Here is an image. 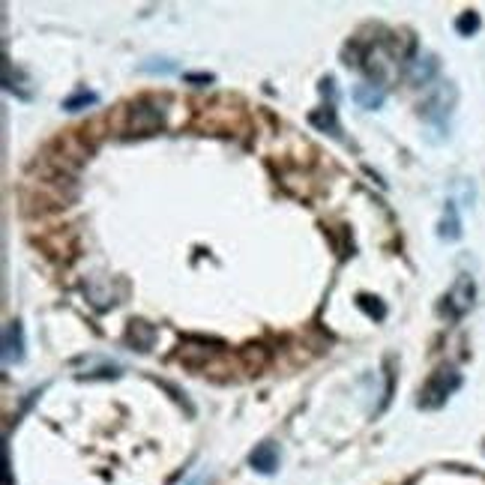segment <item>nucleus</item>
Instances as JSON below:
<instances>
[{
	"label": "nucleus",
	"mask_w": 485,
	"mask_h": 485,
	"mask_svg": "<svg viewBox=\"0 0 485 485\" xmlns=\"http://www.w3.org/2000/svg\"><path fill=\"white\" fill-rule=\"evenodd\" d=\"M462 386V374H458L455 369H437L435 374L425 381V386H423V393H420V408H425V411H437V408H443L447 404V398L455 393V389Z\"/></svg>",
	"instance_id": "obj_1"
},
{
	"label": "nucleus",
	"mask_w": 485,
	"mask_h": 485,
	"mask_svg": "<svg viewBox=\"0 0 485 485\" xmlns=\"http://www.w3.org/2000/svg\"><path fill=\"white\" fill-rule=\"evenodd\" d=\"M452 105H455V87L452 84H440L435 93H431V99L423 105V120L435 132H447Z\"/></svg>",
	"instance_id": "obj_2"
},
{
	"label": "nucleus",
	"mask_w": 485,
	"mask_h": 485,
	"mask_svg": "<svg viewBox=\"0 0 485 485\" xmlns=\"http://www.w3.org/2000/svg\"><path fill=\"white\" fill-rule=\"evenodd\" d=\"M474 296H476V285L470 276H458L452 291L447 294V303H443V312H447L450 318H464L470 308H474Z\"/></svg>",
	"instance_id": "obj_3"
},
{
	"label": "nucleus",
	"mask_w": 485,
	"mask_h": 485,
	"mask_svg": "<svg viewBox=\"0 0 485 485\" xmlns=\"http://www.w3.org/2000/svg\"><path fill=\"white\" fill-rule=\"evenodd\" d=\"M21 359H24V327L21 320H9L4 330V362L16 366Z\"/></svg>",
	"instance_id": "obj_4"
},
{
	"label": "nucleus",
	"mask_w": 485,
	"mask_h": 485,
	"mask_svg": "<svg viewBox=\"0 0 485 485\" xmlns=\"http://www.w3.org/2000/svg\"><path fill=\"white\" fill-rule=\"evenodd\" d=\"M159 126H162V108H153L150 102L132 105V120H129V129L132 132L147 135V132H153Z\"/></svg>",
	"instance_id": "obj_5"
},
{
	"label": "nucleus",
	"mask_w": 485,
	"mask_h": 485,
	"mask_svg": "<svg viewBox=\"0 0 485 485\" xmlns=\"http://www.w3.org/2000/svg\"><path fill=\"white\" fill-rule=\"evenodd\" d=\"M249 464L258 470V474H273V470L279 467V450H276V443H258V447L252 450V455H249Z\"/></svg>",
	"instance_id": "obj_6"
},
{
	"label": "nucleus",
	"mask_w": 485,
	"mask_h": 485,
	"mask_svg": "<svg viewBox=\"0 0 485 485\" xmlns=\"http://www.w3.org/2000/svg\"><path fill=\"white\" fill-rule=\"evenodd\" d=\"M350 96H354V102H357L359 108H366V111H374V108H381V105H384L386 93H384V87H381V84H357Z\"/></svg>",
	"instance_id": "obj_7"
},
{
	"label": "nucleus",
	"mask_w": 485,
	"mask_h": 485,
	"mask_svg": "<svg viewBox=\"0 0 485 485\" xmlns=\"http://www.w3.org/2000/svg\"><path fill=\"white\" fill-rule=\"evenodd\" d=\"M126 342L132 347H138V350H150L153 342H156V330L147 320H132L129 330H126Z\"/></svg>",
	"instance_id": "obj_8"
},
{
	"label": "nucleus",
	"mask_w": 485,
	"mask_h": 485,
	"mask_svg": "<svg viewBox=\"0 0 485 485\" xmlns=\"http://www.w3.org/2000/svg\"><path fill=\"white\" fill-rule=\"evenodd\" d=\"M308 123L320 132H330L333 138H342V126H339V117H335V108L333 105H323L318 111L308 114Z\"/></svg>",
	"instance_id": "obj_9"
},
{
	"label": "nucleus",
	"mask_w": 485,
	"mask_h": 485,
	"mask_svg": "<svg viewBox=\"0 0 485 485\" xmlns=\"http://www.w3.org/2000/svg\"><path fill=\"white\" fill-rule=\"evenodd\" d=\"M437 237L440 240H458L462 237V219H458L455 201H447V210H443V219L437 225Z\"/></svg>",
	"instance_id": "obj_10"
},
{
	"label": "nucleus",
	"mask_w": 485,
	"mask_h": 485,
	"mask_svg": "<svg viewBox=\"0 0 485 485\" xmlns=\"http://www.w3.org/2000/svg\"><path fill=\"white\" fill-rule=\"evenodd\" d=\"M435 72H437V60L431 57V54L411 60V69H408V75H411L413 84H428V81L435 78Z\"/></svg>",
	"instance_id": "obj_11"
},
{
	"label": "nucleus",
	"mask_w": 485,
	"mask_h": 485,
	"mask_svg": "<svg viewBox=\"0 0 485 485\" xmlns=\"http://www.w3.org/2000/svg\"><path fill=\"white\" fill-rule=\"evenodd\" d=\"M357 306H359L369 318H374V320H384V318H386V306L377 300V296H372V294H359V296H357Z\"/></svg>",
	"instance_id": "obj_12"
},
{
	"label": "nucleus",
	"mask_w": 485,
	"mask_h": 485,
	"mask_svg": "<svg viewBox=\"0 0 485 485\" xmlns=\"http://www.w3.org/2000/svg\"><path fill=\"white\" fill-rule=\"evenodd\" d=\"M455 30L462 36H474L479 30V16L476 12H462V16L455 18Z\"/></svg>",
	"instance_id": "obj_13"
},
{
	"label": "nucleus",
	"mask_w": 485,
	"mask_h": 485,
	"mask_svg": "<svg viewBox=\"0 0 485 485\" xmlns=\"http://www.w3.org/2000/svg\"><path fill=\"white\" fill-rule=\"evenodd\" d=\"M87 105H96V93L81 90V93H75L72 99H66V102H63L66 111H81V108H87Z\"/></svg>",
	"instance_id": "obj_14"
},
{
	"label": "nucleus",
	"mask_w": 485,
	"mask_h": 485,
	"mask_svg": "<svg viewBox=\"0 0 485 485\" xmlns=\"http://www.w3.org/2000/svg\"><path fill=\"white\" fill-rule=\"evenodd\" d=\"M141 72H159V75H168V72H177V63H174V60H153V63H141Z\"/></svg>",
	"instance_id": "obj_15"
},
{
	"label": "nucleus",
	"mask_w": 485,
	"mask_h": 485,
	"mask_svg": "<svg viewBox=\"0 0 485 485\" xmlns=\"http://www.w3.org/2000/svg\"><path fill=\"white\" fill-rule=\"evenodd\" d=\"M189 81H192V84H210L213 81V75H186Z\"/></svg>",
	"instance_id": "obj_16"
}]
</instances>
